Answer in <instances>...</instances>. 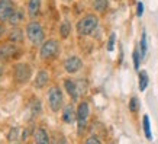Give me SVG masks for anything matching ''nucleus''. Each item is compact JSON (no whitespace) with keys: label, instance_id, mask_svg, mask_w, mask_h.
Instances as JSON below:
<instances>
[{"label":"nucleus","instance_id":"29","mask_svg":"<svg viewBox=\"0 0 158 144\" xmlns=\"http://www.w3.org/2000/svg\"><path fill=\"white\" fill-rule=\"evenodd\" d=\"M2 73H3V68H2V66H0V77H2Z\"/></svg>","mask_w":158,"mask_h":144},{"label":"nucleus","instance_id":"13","mask_svg":"<svg viewBox=\"0 0 158 144\" xmlns=\"http://www.w3.org/2000/svg\"><path fill=\"white\" fill-rule=\"evenodd\" d=\"M49 80V74L48 72H45V70H41V72L36 74V80H35V86L38 87V89H42V87L47 86V83Z\"/></svg>","mask_w":158,"mask_h":144},{"label":"nucleus","instance_id":"15","mask_svg":"<svg viewBox=\"0 0 158 144\" xmlns=\"http://www.w3.org/2000/svg\"><path fill=\"white\" fill-rule=\"evenodd\" d=\"M142 128H144L145 137H147L148 140H152V134H151V125H149V116L148 115H144V118H142Z\"/></svg>","mask_w":158,"mask_h":144},{"label":"nucleus","instance_id":"27","mask_svg":"<svg viewBox=\"0 0 158 144\" xmlns=\"http://www.w3.org/2000/svg\"><path fill=\"white\" fill-rule=\"evenodd\" d=\"M136 7H138V9H136V16H142V13H144V3L139 2Z\"/></svg>","mask_w":158,"mask_h":144},{"label":"nucleus","instance_id":"1","mask_svg":"<svg viewBox=\"0 0 158 144\" xmlns=\"http://www.w3.org/2000/svg\"><path fill=\"white\" fill-rule=\"evenodd\" d=\"M99 25V18L96 15H86L84 18L78 20L77 24V31L80 35H90Z\"/></svg>","mask_w":158,"mask_h":144},{"label":"nucleus","instance_id":"8","mask_svg":"<svg viewBox=\"0 0 158 144\" xmlns=\"http://www.w3.org/2000/svg\"><path fill=\"white\" fill-rule=\"evenodd\" d=\"M15 12L12 0H0V20H7Z\"/></svg>","mask_w":158,"mask_h":144},{"label":"nucleus","instance_id":"5","mask_svg":"<svg viewBox=\"0 0 158 144\" xmlns=\"http://www.w3.org/2000/svg\"><path fill=\"white\" fill-rule=\"evenodd\" d=\"M90 114V108L87 102H81L78 108H77V122H78V133H81L84 130V127L87 125V118Z\"/></svg>","mask_w":158,"mask_h":144},{"label":"nucleus","instance_id":"9","mask_svg":"<svg viewBox=\"0 0 158 144\" xmlns=\"http://www.w3.org/2000/svg\"><path fill=\"white\" fill-rule=\"evenodd\" d=\"M77 120V109L74 108L73 103L67 105L62 111V121L65 122V124H73L74 121Z\"/></svg>","mask_w":158,"mask_h":144},{"label":"nucleus","instance_id":"22","mask_svg":"<svg viewBox=\"0 0 158 144\" xmlns=\"http://www.w3.org/2000/svg\"><path fill=\"white\" fill-rule=\"evenodd\" d=\"M138 108H139L138 99H136V98H132V99L129 101V111H131V112H136V111H138Z\"/></svg>","mask_w":158,"mask_h":144},{"label":"nucleus","instance_id":"2","mask_svg":"<svg viewBox=\"0 0 158 144\" xmlns=\"http://www.w3.org/2000/svg\"><path fill=\"white\" fill-rule=\"evenodd\" d=\"M26 35H28L29 41L34 45H39L44 42V29L38 22H31L26 26Z\"/></svg>","mask_w":158,"mask_h":144},{"label":"nucleus","instance_id":"18","mask_svg":"<svg viewBox=\"0 0 158 144\" xmlns=\"http://www.w3.org/2000/svg\"><path fill=\"white\" fill-rule=\"evenodd\" d=\"M22 20V12L20 10H15L13 13H12V16L9 18V22L12 25H18Z\"/></svg>","mask_w":158,"mask_h":144},{"label":"nucleus","instance_id":"11","mask_svg":"<svg viewBox=\"0 0 158 144\" xmlns=\"http://www.w3.org/2000/svg\"><path fill=\"white\" fill-rule=\"evenodd\" d=\"M15 53H18V50H16L13 44H6V45L0 48V58L9 60V58H12L15 55Z\"/></svg>","mask_w":158,"mask_h":144},{"label":"nucleus","instance_id":"16","mask_svg":"<svg viewBox=\"0 0 158 144\" xmlns=\"http://www.w3.org/2000/svg\"><path fill=\"white\" fill-rule=\"evenodd\" d=\"M148 86V74L147 72H141L139 73V90L144 92Z\"/></svg>","mask_w":158,"mask_h":144},{"label":"nucleus","instance_id":"12","mask_svg":"<svg viewBox=\"0 0 158 144\" xmlns=\"http://www.w3.org/2000/svg\"><path fill=\"white\" fill-rule=\"evenodd\" d=\"M64 86H65V90L70 96H71L73 101H77L78 99V87H77V83H74L73 80H65L64 82Z\"/></svg>","mask_w":158,"mask_h":144},{"label":"nucleus","instance_id":"25","mask_svg":"<svg viewBox=\"0 0 158 144\" xmlns=\"http://www.w3.org/2000/svg\"><path fill=\"white\" fill-rule=\"evenodd\" d=\"M54 144H67V140L64 138V135L58 134L55 138H54Z\"/></svg>","mask_w":158,"mask_h":144},{"label":"nucleus","instance_id":"21","mask_svg":"<svg viewBox=\"0 0 158 144\" xmlns=\"http://www.w3.org/2000/svg\"><path fill=\"white\" fill-rule=\"evenodd\" d=\"M147 34L142 32V38H141V58H145L147 55Z\"/></svg>","mask_w":158,"mask_h":144},{"label":"nucleus","instance_id":"24","mask_svg":"<svg viewBox=\"0 0 158 144\" xmlns=\"http://www.w3.org/2000/svg\"><path fill=\"white\" fill-rule=\"evenodd\" d=\"M115 39H116V35H115V34H110L109 42H107V51H113V45H115Z\"/></svg>","mask_w":158,"mask_h":144},{"label":"nucleus","instance_id":"14","mask_svg":"<svg viewBox=\"0 0 158 144\" xmlns=\"http://www.w3.org/2000/svg\"><path fill=\"white\" fill-rule=\"evenodd\" d=\"M41 9V0H29L28 3V13L31 18H36Z\"/></svg>","mask_w":158,"mask_h":144},{"label":"nucleus","instance_id":"19","mask_svg":"<svg viewBox=\"0 0 158 144\" xmlns=\"http://www.w3.org/2000/svg\"><path fill=\"white\" fill-rule=\"evenodd\" d=\"M10 41H13V42H20L22 41V31L20 29H13L9 35Z\"/></svg>","mask_w":158,"mask_h":144},{"label":"nucleus","instance_id":"4","mask_svg":"<svg viewBox=\"0 0 158 144\" xmlns=\"http://www.w3.org/2000/svg\"><path fill=\"white\" fill-rule=\"evenodd\" d=\"M58 50H60V47H58L57 41L55 39H48L41 47V57H42V60H51L58 54Z\"/></svg>","mask_w":158,"mask_h":144},{"label":"nucleus","instance_id":"28","mask_svg":"<svg viewBox=\"0 0 158 144\" xmlns=\"http://www.w3.org/2000/svg\"><path fill=\"white\" fill-rule=\"evenodd\" d=\"M16 134H18V128H13V130L10 131L9 140H15V138H16Z\"/></svg>","mask_w":158,"mask_h":144},{"label":"nucleus","instance_id":"23","mask_svg":"<svg viewBox=\"0 0 158 144\" xmlns=\"http://www.w3.org/2000/svg\"><path fill=\"white\" fill-rule=\"evenodd\" d=\"M132 57H134V64H135V68L138 70L139 68V57H141V54H139L138 50H135L134 54H132Z\"/></svg>","mask_w":158,"mask_h":144},{"label":"nucleus","instance_id":"3","mask_svg":"<svg viewBox=\"0 0 158 144\" xmlns=\"http://www.w3.org/2000/svg\"><path fill=\"white\" fill-rule=\"evenodd\" d=\"M62 92L58 89L57 86H54L49 89V93H48V103H49V108L54 111V112H58L61 109L62 106Z\"/></svg>","mask_w":158,"mask_h":144},{"label":"nucleus","instance_id":"7","mask_svg":"<svg viewBox=\"0 0 158 144\" xmlns=\"http://www.w3.org/2000/svg\"><path fill=\"white\" fill-rule=\"evenodd\" d=\"M83 67V61L80 60L78 57L76 55H71V57H68L65 61H64V68H65V72L67 73H77L80 68Z\"/></svg>","mask_w":158,"mask_h":144},{"label":"nucleus","instance_id":"17","mask_svg":"<svg viewBox=\"0 0 158 144\" xmlns=\"http://www.w3.org/2000/svg\"><path fill=\"white\" fill-rule=\"evenodd\" d=\"M70 31H71V26H70V24H68L67 20H64L61 24V26H60V34H61L62 38H67L68 34H70Z\"/></svg>","mask_w":158,"mask_h":144},{"label":"nucleus","instance_id":"10","mask_svg":"<svg viewBox=\"0 0 158 144\" xmlns=\"http://www.w3.org/2000/svg\"><path fill=\"white\" fill-rule=\"evenodd\" d=\"M34 140L35 144H49V135L47 130L44 128H36L34 133Z\"/></svg>","mask_w":158,"mask_h":144},{"label":"nucleus","instance_id":"6","mask_svg":"<svg viewBox=\"0 0 158 144\" xmlns=\"http://www.w3.org/2000/svg\"><path fill=\"white\" fill-rule=\"evenodd\" d=\"M31 77V67L26 63H20L15 66V79L18 83H26Z\"/></svg>","mask_w":158,"mask_h":144},{"label":"nucleus","instance_id":"20","mask_svg":"<svg viewBox=\"0 0 158 144\" xmlns=\"http://www.w3.org/2000/svg\"><path fill=\"white\" fill-rule=\"evenodd\" d=\"M94 9L97 12H105L107 9V0H94Z\"/></svg>","mask_w":158,"mask_h":144},{"label":"nucleus","instance_id":"26","mask_svg":"<svg viewBox=\"0 0 158 144\" xmlns=\"http://www.w3.org/2000/svg\"><path fill=\"white\" fill-rule=\"evenodd\" d=\"M86 144H102V141L97 137H94V135H91V137H89L86 141Z\"/></svg>","mask_w":158,"mask_h":144}]
</instances>
